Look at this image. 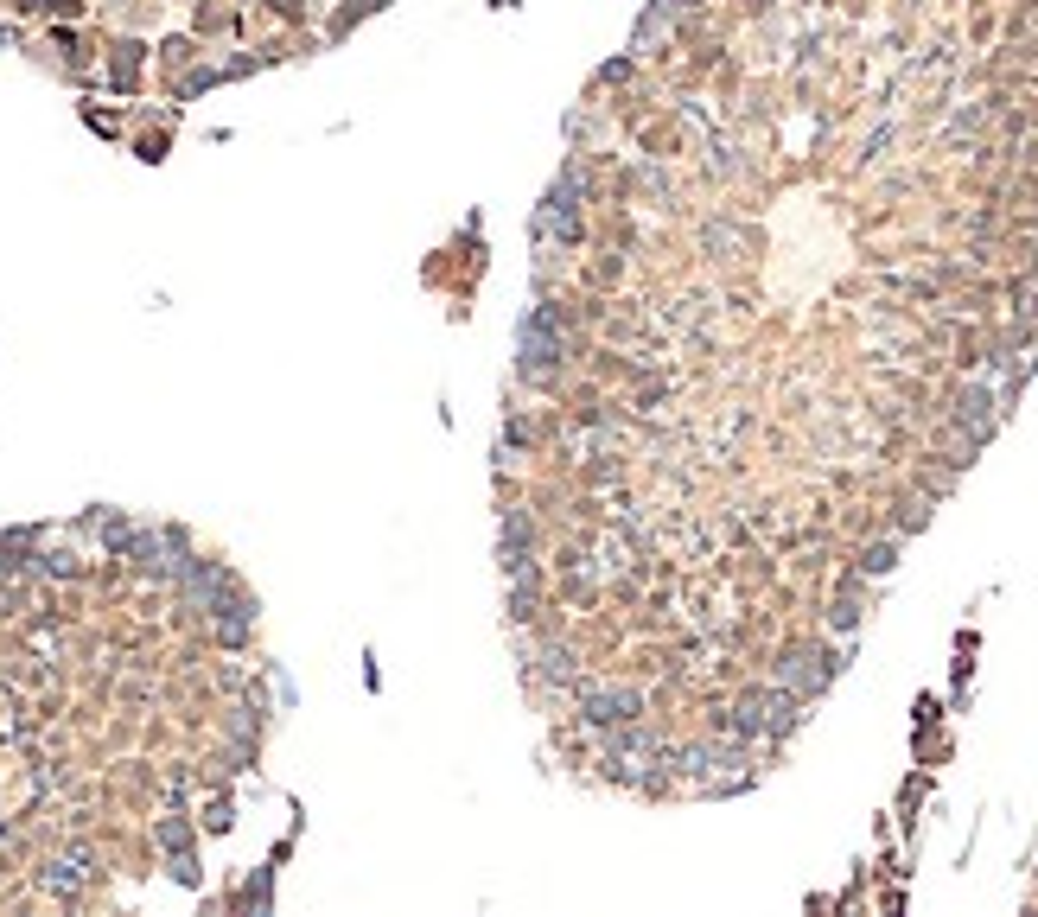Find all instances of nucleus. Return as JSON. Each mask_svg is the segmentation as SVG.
<instances>
[{
    "mask_svg": "<svg viewBox=\"0 0 1038 917\" xmlns=\"http://www.w3.org/2000/svg\"><path fill=\"white\" fill-rule=\"evenodd\" d=\"M153 835H160L166 854H192V822H185V816H166L160 828H153Z\"/></svg>",
    "mask_w": 1038,
    "mask_h": 917,
    "instance_id": "nucleus-2",
    "label": "nucleus"
},
{
    "mask_svg": "<svg viewBox=\"0 0 1038 917\" xmlns=\"http://www.w3.org/2000/svg\"><path fill=\"white\" fill-rule=\"evenodd\" d=\"M204 828H230V803H223V797L204 809Z\"/></svg>",
    "mask_w": 1038,
    "mask_h": 917,
    "instance_id": "nucleus-5",
    "label": "nucleus"
},
{
    "mask_svg": "<svg viewBox=\"0 0 1038 917\" xmlns=\"http://www.w3.org/2000/svg\"><path fill=\"white\" fill-rule=\"evenodd\" d=\"M262 13H274L287 26H306V0H262Z\"/></svg>",
    "mask_w": 1038,
    "mask_h": 917,
    "instance_id": "nucleus-4",
    "label": "nucleus"
},
{
    "mask_svg": "<svg viewBox=\"0 0 1038 917\" xmlns=\"http://www.w3.org/2000/svg\"><path fill=\"white\" fill-rule=\"evenodd\" d=\"M892 561H898V542H873L867 555H860V574H886Z\"/></svg>",
    "mask_w": 1038,
    "mask_h": 917,
    "instance_id": "nucleus-3",
    "label": "nucleus"
},
{
    "mask_svg": "<svg viewBox=\"0 0 1038 917\" xmlns=\"http://www.w3.org/2000/svg\"><path fill=\"white\" fill-rule=\"evenodd\" d=\"M141 71H147V45L141 39H115L109 45V90L115 96H134V90H141Z\"/></svg>",
    "mask_w": 1038,
    "mask_h": 917,
    "instance_id": "nucleus-1",
    "label": "nucleus"
}]
</instances>
